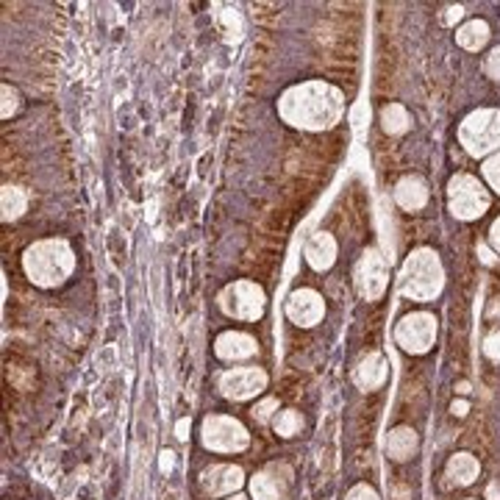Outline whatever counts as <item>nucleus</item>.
<instances>
[{
    "label": "nucleus",
    "instance_id": "f257e3e1",
    "mask_svg": "<svg viewBox=\"0 0 500 500\" xmlns=\"http://www.w3.org/2000/svg\"><path fill=\"white\" fill-rule=\"evenodd\" d=\"M342 109H345L342 92L331 84H322V81H309V84L292 87L283 92V97L278 103L281 117L298 128H306V131L331 128L342 117Z\"/></svg>",
    "mask_w": 500,
    "mask_h": 500
},
{
    "label": "nucleus",
    "instance_id": "f03ea898",
    "mask_svg": "<svg viewBox=\"0 0 500 500\" xmlns=\"http://www.w3.org/2000/svg\"><path fill=\"white\" fill-rule=\"evenodd\" d=\"M23 267L37 286H59L75 270V253L64 239H42L25 250Z\"/></svg>",
    "mask_w": 500,
    "mask_h": 500
},
{
    "label": "nucleus",
    "instance_id": "7ed1b4c3",
    "mask_svg": "<svg viewBox=\"0 0 500 500\" xmlns=\"http://www.w3.org/2000/svg\"><path fill=\"white\" fill-rule=\"evenodd\" d=\"M442 283H445L442 262L428 248L414 250L401 270V292L411 300H434L442 292Z\"/></svg>",
    "mask_w": 500,
    "mask_h": 500
},
{
    "label": "nucleus",
    "instance_id": "20e7f679",
    "mask_svg": "<svg viewBox=\"0 0 500 500\" xmlns=\"http://www.w3.org/2000/svg\"><path fill=\"white\" fill-rule=\"evenodd\" d=\"M458 142L470 156H487L500 147V111L498 109H478L464 117L458 128Z\"/></svg>",
    "mask_w": 500,
    "mask_h": 500
},
{
    "label": "nucleus",
    "instance_id": "39448f33",
    "mask_svg": "<svg viewBox=\"0 0 500 500\" xmlns=\"http://www.w3.org/2000/svg\"><path fill=\"white\" fill-rule=\"evenodd\" d=\"M200 437H203V445L209 451H217V453H239V451H245L250 445L248 428L239 420L223 417V414L206 417Z\"/></svg>",
    "mask_w": 500,
    "mask_h": 500
},
{
    "label": "nucleus",
    "instance_id": "423d86ee",
    "mask_svg": "<svg viewBox=\"0 0 500 500\" xmlns=\"http://www.w3.org/2000/svg\"><path fill=\"white\" fill-rule=\"evenodd\" d=\"M220 309L228 317L259 319L267 309V298L259 283L253 281H233L220 292Z\"/></svg>",
    "mask_w": 500,
    "mask_h": 500
},
{
    "label": "nucleus",
    "instance_id": "0eeeda50",
    "mask_svg": "<svg viewBox=\"0 0 500 500\" xmlns=\"http://www.w3.org/2000/svg\"><path fill=\"white\" fill-rule=\"evenodd\" d=\"M448 197H451V212L458 220H475L489 209V195L481 186L475 176H456L448 183Z\"/></svg>",
    "mask_w": 500,
    "mask_h": 500
},
{
    "label": "nucleus",
    "instance_id": "6e6552de",
    "mask_svg": "<svg viewBox=\"0 0 500 500\" xmlns=\"http://www.w3.org/2000/svg\"><path fill=\"white\" fill-rule=\"evenodd\" d=\"M395 339L403 350L409 353H428L434 339H437V319L431 315H409L398 322L395 328Z\"/></svg>",
    "mask_w": 500,
    "mask_h": 500
},
{
    "label": "nucleus",
    "instance_id": "1a4fd4ad",
    "mask_svg": "<svg viewBox=\"0 0 500 500\" xmlns=\"http://www.w3.org/2000/svg\"><path fill=\"white\" fill-rule=\"evenodd\" d=\"M267 386V372L262 367H236L220 375V389L228 401L256 398Z\"/></svg>",
    "mask_w": 500,
    "mask_h": 500
},
{
    "label": "nucleus",
    "instance_id": "9d476101",
    "mask_svg": "<svg viewBox=\"0 0 500 500\" xmlns=\"http://www.w3.org/2000/svg\"><path fill=\"white\" fill-rule=\"evenodd\" d=\"M386 278H389V273H386L384 256L375 248L364 250V256L356 264V289H359V295L364 300H378L384 295V289H386Z\"/></svg>",
    "mask_w": 500,
    "mask_h": 500
},
{
    "label": "nucleus",
    "instance_id": "9b49d317",
    "mask_svg": "<svg viewBox=\"0 0 500 500\" xmlns=\"http://www.w3.org/2000/svg\"><path fill=\"white\" fill-rule=\"evenodd\" d=\"M322 315H325V306H322V298L315 289H295L286 300V317L295 325L309 328V325L319 322Z\"/></svg>",
    "mask_w": 500,
    "mask_h": 500
},
{
    "label": "nucleus",
    "instance_id": "f8f14e48",
    "mask_svg": "<svg viewBox=\"0 0 500 500\" xmlns=\"http://www.w3.org/2000/svg\"><path fill=\"white\" fill-rule=\"evenodd\" d=\"M245 484V475L236 464H214L203 472V487L209 495H231Z\"/></svg>",
    "mask_w": 500,
    "mask_h": 500
},
{
    "label": "nucleus",
    "instance_id": "ddd939ff",
    "mask_svg": "<svg viewBox=\"0 0 500 500\" xmlns=\"http://www.w3.org/2000/svg\"><path fill=\"white\" fill-rule=\"evenodd\" d=\"M214 353L226 362H239V359H250L256 353V339L239 331H226L217 336L214 342Z\"/></svg>",
    "mask_w": 500,
    "mask_h": 500
},
{
    "label": "nucleus",
    "instance_id": "4468645a",
    "mask_svg": "<svg viewBox=\"0 0 500 500\" xmlns=\"http://www.w3.org/2000/svg\"><path fill=\"white\" fill-rule=\"evenodd\" d=\"M306 262L322 273L328 270L334 262H336V242L331 233H315L309 242H306Z\"/></svg>",
    "mask_w": 500,
    "mask_h": 500
},
{
    "label": "nucleus",
    "instance_id": "2eb2a0df",
    "mask_svg": "<svg viewBox=\"0 0 500 500\" xmlns=\"http://www.w3.org/2000/svg\"><path fill=\"white\" fill-rule=\"evenodd\" d=\"M386 381V359L381 353H367L356 367V384L362 389H378Z\"/></svg>",
    "mask_w": 500,
    "mask_h": 500
},
{
    "label": "nucleus",
    "instance_id": "dca6fc26",
    "mask_svg": "<svg viewBox=\"0 0 500 500\" xmlns=\"http://www.w3.org/2000/svg\"><path fill=\"white\" fill-rule=\"evenodd\" d=\"M395 200L401 209L406 212H417L428 203V186L420 181V178H403L395 189Z\"/></svg>",
    "mask_w": 500,
    "mask_h": 500
},
{
    "label": "nucleus",
    "instance_id": "f3484780",
    "mask_svg": "<svg viewBox=\"0 0 500 500\" xmlns=\"http://www.w3.org/2000/svg\"><path fill=\"white\" fill-rule=\"evenodd\" d=\"M386 451H389L392 458H398V461L411 458L414 451H417V431H414V428H406V425L395 428V431L389 434V439H386Z\"/></svg>",
    "mask_w": 500,
    "mask_h": 500
},
{
    "label": "nucleus",
    "instance_id": "a211bd4d",
    "mask_svg": "<svg viewBox=\"0 0 500 500\" xmlns=\"http://www.w3.org/2000/svg\"><path fill=\"white\" fill-rule=\"evenodd\" d=\"M489 39V25L484 20H470L467 25H461L456 31V42L464 50H481Z\"/></svg>",
    "mask_w": 500,
    "mask_h": 500
},
{
    "label": "nucleus",
    "instance_id": "6ab92c4d",
    "mask_svg": "<svg viewBox=\"0 0 500 500\" xmlns=\"http://www.w3.org/2000/svg\"><path fill=\"white\" fill-rule=\"evenodd\" d=\"M478 458L470 453H456L448 461V475L453 478L456 484H472L478 478Z\"/></svg>",
    "mask_w": 500,
    "mask_h": 500
},
{
    "label": "nucleus",
    "instance_id": "aec40b11",
    "mask_svg": "<svg viewBox=\"0 0 500 500\" xmlns=\"http://www.w3.org/2000/svg\"><path fill=\"white\" fill-rule=\"evenodd\" d=\"M25 206H28V197H25V192L23 189H17V186H3V192H0V217L8 223V220H17L23 212H25Z\"/></svg>",
    "mask_w": 500,
    "mask_h": 500
},
{
    "label": "nucleus",
    "instance_id": "412c9836",
    "mask_svg": "<svg viewBox=\"0 0 500 500\" xmlns=\"http://www.w3.org/2000/svg\"><path fill=\"white\" fill-rule=\"evenodd\" d=\"M381 123H384V131H389V134H403V131L409 128V114H406L403 106L389 103V106H384V111H381Z\"/></svg>",
    "mask_w": 500,
    "mask_h": 500
},
{
    "label": "nucleus",
    "instance_id": "4be33fe9",
    "mask_svg": "<svg viewBox=\"0 0 500 500\" xmlns=\"http://www.w3.org/2000/svg\"><path fill=\"white\" fill-rule=\"evenodd\" d=\"M250 495H253V500H278V484L267 472H259L250 481Z\"/></svg>",
    "mask_w": 500,
    "mask_h": 500
},
{
    "label": "nucleus",
    "instance_id": "5701e85b",
    "mask_svg": "<svg viewBox=\"0 0 500 500\" xmlns=\"http://www.w3.org/2000/svg\"><path fill=\"white\" fill-rule=\"evenodd\" d=\"M300 428H303V417L298 411H281L275 417V434L281 437H295L300 434Z\"/></svg>",
    "mask_w": 500,
    "mask_h": 500
},
{
    "label": "nucleus",
    "instance_id": "b1692460",
    "mask_svg": "<svg viewBox=\"0 0 500 500\" xmlns=\"http://www.w3.org/2000/svg\"><path fill=\"white\" fill-rule=\"evenodd\" d=\"M484 176H487V181L492 183V189L500 192V153H495L492 159H487V164H484Z\"/></svg>",
    "mask_w": 500,
    "mask_h": 500
},
{
    "label": "nucleus",
    "instance_id": "393cba45",
    "mask_svg": "<svg viewBox=\"0 0 500 500\" xmlns=\"http://www.w3.org/2000/svg\"><path fill=\"white\" fill-rule=\"evenodd\" d=\"M0 92H3V109H0V114H3V117H11V114L17 111V92L11 90L8 84H3Z\"/></svg>",
    "mask_w": 500,
    "mask_h": 500
},
{
    "label": "nucleus",
    "instance_id": "a878e982",
    "mask_svg": "<svg viewBox=\"0 0 500 500\" xmlns=\"http://www.w3.org/2000/svg\"><path fill=\"white\" fill-rule=\"evenodd\" d=\"M484 353L492 359V362H500V331L489 334L487 342H484Z\"/></svg>",
    "mask_w": 500,
    "mask_h": 500
},
{
    "label": "nucleus",
    "instance_id": "bb28decb",
    "mask_svg": "<svg viewBox=\"0 0 500 500\" xmlns=\"http://www.w3.org/2000/svg\"><path fill=\"white\" fill-rule=\"evenodd\" d=\"M278 409V401H273V398H267L264 403H259L256 409H253V417L259 420V422H267L270 417H273V411Z\"/></svg>",
    "mask_w": 500,
    "mask_h": 500
},
{
    "label": "nucleus",
    "instance_id": "cd10ccee",
    "mask_svg": "<svg viewBox=\"0 0 500 500\" xmlns=\"http://www.w3.org/2000/svg\"><path fill=\"white\" fill-rule=\"evenodd\" d=\"M348 500H381V498H378V492H375L372 487H367V484H359V487H353V489H350Z\"/></svg>",
    "mask_w": 500,
    "mask_h": 500
},
{
    "label": "nucleus",
    "instance_id": "c85d7f7f",
    "mask_svg": "<svg viewBox=\"0 0 500 500\" xmlns=\"http://www.w3.org/2000/svg\"><path fill=\"white\" fill-rule=\"evenodd\" d=\"M487 73H489L495 81H500V47H495V50L487 56Z\"/></svg>",
    "mask_w": 500,
    "mask_h": 500
},
{
    "label": "nucleus",
    "instance_id": "c756f323",
    "mask_svg": "<svg viewBox=\"0 0 500 500\" xmlns=\"http://www.w3.org/2000/svg\"><path fill=\"white\" fill-rule=\"evenodd\" d=\"M161 458H159V464H161V472H170L173 470V464H176V458H173V451H161Z\"/></svg>",
    "mask_w": 500,
    "mask_h": 500
},
{
    "label": "nucleus",
    "instance_id": "7c9ffc66",
    "mask_svg": "<svg viewBox=\"0 0 500 500\" xmlns=\"http://www.w3.org/2000/svg\"><path fill=\"white\" fill-rule=\"evenodd\" d=\"M489 242H492V248L500 253V217L495 220V226H492V231H489Z\"/></svg>",
    "mask_w": 500,
    "mask_h": 500
},
{
    "label": "nucleus",
    "instance_id": "2f4dec72",
    "mask_svg": "<svg viewBox=\"0 0 500 500\" xmlns=\"http://www.w3.org/2000/svg\"><path fill=\"white\" fill-rule=\"evenodd\" d=\"M461 14H464V8H461V6H451V8H448L445 23H448V25H453L456 20H461Z\"/></svg>",
    "mask_w": 500,
    "mask_h": 500
},
{
    "label": "nucleus",
    "instance_id": "473e14b6",
    "mask_svg": "<svg viewBox=\"0 0 500 500\" xmlns=\"http://www.w3.org/2000/svg\"><path fill=\"white\" fill-rule=\"evenodd\" d=\"M478 256H481L484 264H495V256H492V250L487 245H478Z\"/></svg>",
    "mask_w": 500,
    "mask_h": 500
},
{
    "label": "nucleus",
    "instance_id": "72a5a7b5",
    "mask_svg": "<svg viewBox=\"0 0 500 500\" xmlns=\"http://www.w3.org/2000/svg\"><path fill=\"white\" fill-rule=\"evenodd\" d=\"M451 411H453L456 417H464V414L470 411V403H467V401H456L453 406H451Z\"/></svg>",
    "mask_w": 500,
    "mask_h": 500
},
{
    "label": "nucleus",
    "instance_id": "f704fd0d",
    "mask_svg": "<svg viewBox=\"0 0 500 500\" xmlns=\"http://www.w3.org/2000/svg\"><path fill=\"white\" fill-rule=\"evenodd\" d=\"M176 437H178V439H186V437H189V420H178V425H176Z\"/></svg>",
    "mask_w": 500,
    "mask_h": 500
},
{
    "label": "nucleus",
    "instance_id": "c9c22d12",
    "mask_svg": "<svg viewBox=\"0 0 500 500\" xmlns=\"http://www.w3.org/2000/svg\"><path fill=\"white\" fill-rule=\"evenodd\" d=\"M487 500H500V484L498 481L487 487Z\"/></svg>",
    "mask_w": 500,
    "mask_h": 500
},
{
    "label": "nucleus",
    "instance_id": "e433bc0d",
    "mask_svg": "<svg viewBox=\"0 0 500 500\" xmlns=\"http://www.w3.org/2000/svg\"><path fill=\"white\" fill-rule=\"evenodd\" d=\"M458 392H461V395H467V392H470V384H467V381H461V384H458Z\"/></svg>",
    "mask_w": 500,
    "mask_h": 500
},
{
    "label": "nucleus",
    "instance_id": "4c0bfd02",
    "mask_svg": "<svg viewBox=\"0 0 500 500\" xmlns=\"http://www.w3.org/2000/svg\"><path fill=\"white\" fill-rule=\"evenodd\" d=\"M228 500H248V498H245V495H231Z\"/></svg>",
    "mask_w": 500,
    "mask_h": 500
},
{
    "label": "nucleus",
    "instance_id": "58836bf2",
    "mask_svg": "<svg viewBox=\"0 0 500 500\" xmlns=\"http://www.w3.org/2000/svg\"><path fill=\"white\" fill-rule=\"evenodd\" d=\"M470 500H475V498H470Z\"/></svg>",
    "mask_w": 500,
    "mask_h": 500
}]
</instances>
